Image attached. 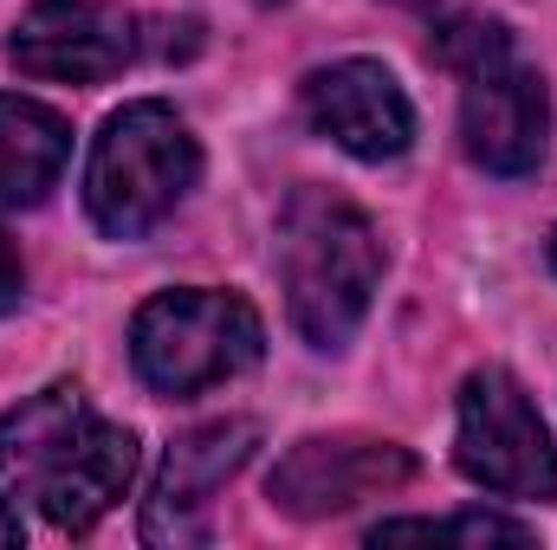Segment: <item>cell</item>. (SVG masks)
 Wrapping results in <instances>:
<instances>
[{"label": "cell", "instance_id": "1", "mask_svg": "<svg viewBox=\"0 0 557 550\" xmlns=\"http://www.w3.org/2000/svg\"><path fill=\"white\" fill-rule=\"evenodd\" d=\"M0 479L59 532H91L137 479V434L91 409L78 383H52L0 414Z\"/></svg>", "mask_w": 557, "mask_h": 550}, {"label": "cell", "instance_id": "2", "mask_svg": "<svg viewBox=\"0 0 557 550\" xmlns=\"http://www.w3.org/2000/svg\"><path fill=\"white\" fill-rule=\"evenodd\" d=\"M278 285L292 330L311 350H344L383 285V240L370 214L331 188H298L278 214Z\"/></svg>", "mask_w": 557, "mask_h": 550}, {"label": "cell", "instance_id": "3", "mask_svg": "<svg viewBox=\"0 0 557 550\" xmlns=\"http://www.w3.org/2000/svg\"><path fill=\"white\" fill-rule=\"evenodd\" d=\"M434 59L460 78V149L486 175H532L552 149L545 72L519 59L506 20L447 13L434 26Z\"/></svg>", "mask_w": 557, "mask_h": 550}, {"label": "cell", "instance_id": "4", "mask_svg": "<svg viewBox=\"0 0 557 550\" xmlns=\"http://www.w3.org/2000/svg\"><path fill=\"white\" fill-rule=\"evenodd\" d=\"M195 175H201V142L188 137V124L162 98H137L111 111L104 130L91 137L85 214L111 240H143L188 201Z\"/></svg>", "mask_w": 557, "mask_h": 550}, {"label": "cell", "instance_id": "5", "mask_svg": "<svg viewBox=\"0 0 557 550\" xmlns=\"http://www.w3.org/2000/svg\"><path fill=\"white\" fill-rule=\"evenodd\" d=\"M260 357H267V324L240 291L175 285V291H156L131 324V363L169 402L234 383Z\"/></svg>", "mask_w": 557, "mask_h": 550}, {"label": "cell", "instance_id": "6", "mask_svg": "<svg viewBox=\"0 0 557 550\" xmlns=\"http://www.w3.org/2000/svg\"><path fill=\"white\" fill-rule=\"evenodd\" d=\"M454 466L499 499H557V447L525 383L499 363L473 370L454 402Z\"/></svg>", "mask_w": 557, "mask_h": 550}, {"label": "cell", "instance_id": "7", "mask_svg": "<svg viewBox=\"0 0 557 550\" xmlns=\"http://www.w3.org/2000/svg\"><path fill=\"white\" fill-rule=\"evenodd\" d=\"M137 20L111 0H33L7 33V59L39 85H104L137 59Z\"/></svg>", "mask_w": 557, "mask_h": 550}, {"label": "cell", "instance_id": "8", "mask_svg": "<svg viewBox=\"0 0 557 550\" xmlns=\"http://www.w3.org/2000/svg\"><path fill=\"white\" fill-rule=\"evenodd\" d=\"M416 460L396 440L370 434H305L285 460L273 466V505L292 518H337L376 492L409 486Z\"/></svg>", "mask_w": 557, "mask_h": 550}, {"label": "cell", "instance_id": "9", "mask_svg": "<svg viewBox=\"0 0 557 550\" xmlns=\"http://www.w3.org/2000/svg\"><path fill=\"white\" fill-rule=\"evenodd\" d=\"M305 117L318 137H331L337 149H350L357 162H396L409 142H416V104L409 91L396 85L389 65L376 59H337V65H318L305 85Z\"/></svg>", "mask_w": 557, "mask_h": 550}, {"label": "cell", "instance_id": "10", "mask_svg": "<svg viewBox=\"0 0 557 550\" xmlns=\"http://www.w3.org/2000/svg\"><path fill=\"white\" fill-rule=\"evenodd\" d=\"M253 447H260V427L253 421L188 427L162 453V473H156L149 505H143V538L149 545H195V538H208V505L253 460Z\"/></svg>", "mask_w": 557, "mask_h": 550}, {"label": "cell", "instance_id": "11", "mask_svg": "<svg viewBox=\"0 0 557 550\" xmlns=\"http://www.w3.org/2000/svg\"><path fill=\"white\" fill-rule=\"evenodd\" d=\"M72 162V124L39 104L0 91V208H39Z\"/></svg>", "mask_w": 557, "mask_h": 550}, {"label": "cell", "instance_id": "12", "mask_svg": "<svg viewBox=\"0 0 557 550\" xmlns=\"http://www.w3.org/2000/svg\"><path fill=\"white\" fill-rule=\"evenodd\" d=\"M376 545H403V538H421V545H532V525L506 518V512H447V518H383L370 532Z\"/></svg>", "mask_w": 557, "mask_h": 550}, {"label": "cell", "instance_id": "13", "mask_svg": "<svg viewBox=\"0 0 557 550\" xmlns=\"http://www.w3.org/2000/svg\"><path fill=\"white\" fill-rule=\"evenodd\" d=\"M20 298H26V266H20L13 240L0 234V317H7V311H20Z\"/></svg>", "mask_w": 557, "mask_h": 550}, {"label": "cell", "instance_id": "14", "mask_svg": "<svg viewBox=\"0 0 557 550\" xmlns=\"http://www.w3.org/2000/svg\"><path fill=\"white\" fill-rule=\"evenodd\" d=\"M20 538H26V525H20V512L0 499V545H20Z\"/></svg>", "mask_w": 557, "mask_h": 550}, {"label": "cell", "instance_id": "15", "mask_svg": "<svg viewBox=\"0 0 557 550\" xmlns=\"http://www.w3.org/2000/svg\"><path fill=\"white\" fill-rule=\"evenodd\" d=\"M552 266H557V234H552Z\"/></svg>", "mask_w": 557, "mask_h": 550}]
</instances>
